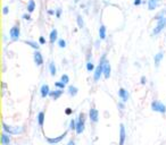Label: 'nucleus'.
<instances>
[{
	"instance_id": "c85d7f7f",
	"label": "nucleus",
	"mask_w": 166,
	"mask_h": 145,
	"mask_svg": "<svg viewBox=\"0 0 166 145\" xmlns=\"http://www.w3.org/2000/svg\"><path fill=\"white\" fill-rule=\"evenodd\" d=\"M93 69H95V65H93L91 61H88V63H86V70H88V72H92Z\"/></svg>"
},
{
	"instance_id": "2f4dec72",
	"label": "nucleus",
	"mask_w": 166,
	"mask_h": 145,
	"mask_svg": "<svg viewBox=\"0 0 166 145\" xmlns=\"http://www.w3.org/2000/svg\"><path fill=\"white\" fill-rule=\"evenodd\" d=\"M65 113H66L67 116H70L73 113V109L72 108H66V110H65Z\"/></svg>"
},
{
	"instance_id": "6e6552de",
	"label": "nucleus",
	"mask_w": 166,
	"mask_h": 145,
	"mask_svg": "<svg viewBox=\"0 0 166 145\" xmlns=\"http://www.w3.org/2000/svg\"><path fill=\"white\" fill-rule=\"evenodd\" d=\"M66 135H67V132H64V134H62V135L56 136V137H46V139H47V142L49 143V144L53 145V144H57V143L62 142V141L65 138V136H66Z\"/></svg>"
},
{
	"instance_id": "39448f33",
	"label": "nucleus",
	"mask_w": 166,
	"mask_h": 145,
	"mask_svg": "<svg viewBox=\"0 0 166 145\" xmlns=\"http://www.w3.org/2000/svg\"><path fill=\"white\" fill-rule=\"evenodd\" d=\"M151 110L156 112H159V113H165L166 107L164 106L162 102H159V101H153V102H151Z\"/></svg>"
},
{
	"instance_id": "0eeeda50",
	"label": "nucleus",
	"mask_w": 166,
	"mask_h": 145,
	"mask_svg": "<svg viewBox=\"0 0 166 145\" xmlns=\"http://www.w3.org/2000/svg\"><path fill=\"white\" fill-rule=\"evenodd\" d=\"M101 75H104L103 59H101L100 64L96 67V69H95V74H93V81H95V82H98V81L100 79V77H101Z\"/></svg>"
},
{
	"instance_id": "9d476101",
	"label": "nucleus",
	"mask_w": 166,
	"mask_h": 145,
	"mask_svg": "<svg viewBox=\"0 0 166 145\" xmlns=\"http://www.w3.org/2000/svg\"><path fill=\"white\" fill-rule=\"evenodd\" d=\"M33 59L34 63L37 64V66H41L43 64V57L39 50H35V52L33 53Z\"/></svg>"
},
{
	"instance_id": "e433bc0d",
	"label": "nucleus",
	"mask_w": 166,
	"mask_h": 145,
	"mask_svg": "<svg viewBox=\"0 0 166 145\" xmlns=\"http://www.w3.org/2000/svg\"><path fill=\"white\" fill-rule=\"evenodd\" d=\"M146 83H147V78L145 77V76H142V77H141V84H142V85H145Z\"/></svg>"
},
{
	"instance_id": "1a4fd4ad",
	"label": "nucleus",
	"mask_w": 166,
	"mask_h": 145,
	"mask_svg": "<svg viewBox=\"0 0 166 145\" xmlns=\"http://www.w3.org/2000/svg\"><path fill=\"white\" fill-rule=\"evenodd\" d=\"M89 117H90V120L92 122H98V120H99V112H98V110L95 108L90 109Z\"/></svg>"
},
{
	"instance_id": "412c9836",
	"label": "nucleus",
	"mask_w": 166,
	"mask_h": 145,
	"mask_svg": "<svg viewBox=\"0 0 166 145\" xmlns=\"http://www.w3.org/2000/svg\"><path fill=\"white\" fill-rule=\"evenodd\" d=\"M99 37H100V40L106 39V27L104 26V25H101V26L99 27Z\"/></svg>"
},
{
	"instance_id": "bb28decb",
	"label": "nucleus",
	"mask_w": 166,
	"mask_h": 145,
	"mask_svg": "<svg viewBox=\"0 0 166 145\" xmlns=\"http://www.w3.org/2000/svg\"><path fill=\"white\" fill-rule=\"evenodd\" d=\"M60 81H62L63 83H65V84H68V82H70V77H68V75L64 74V75H62V77H60Z\"/></svg>"
},
{
	"instance_id": "f3484780",
	"label": "nucleus",
	"mask_w": 166,
	"mask_h": 145,
	"mask_svg": "<svg viewBox=\"0 0 166 145\" xmlns=\"http://www.w3.org/2000/svg\"><path fill=\"white\" fill-rule=\"evenodd\" d=\"M164 58V52L163 51H160V52H158L157 55H155V58H154V61H155V66L158 67L159 66L160 61L163 60Z\"/></svg>"
},
{
	"instance_id": "473e14b6",
	"label": "nucleus",
	"mask_w": 166,
	"mask_h": 145,
	"mask_svg": "<svg viewBox=\"0 0 166 145\" xmlns=\"http://www.w3.org/2000/svg\"><path fill=\"white\" fill-rule=\"evenodd\" d=\"M8 11H9V8H8V6H5L2 9V14L3 15H7L8 14Z\"/></svg>"
},
{
	"instance_id": "f03ea898",
	"label": "nucleus",
	"mask_w": 166,
	"mask_h": 145,
	"mask_svg": "<svg viewBox=\"0 0 166 145\" xmlns=\"http://www.w3.org/2000/svg\"><path fill=\"white\" fill-rule=\"evenodd\" d=\"M84 127H85V115L80 113L76 120V129H75L76 134H82L84 132Z\"/></svg>"
},
{
	"instance_id": "c756f323",
	"label": "nucleus",
	"mask_w": 166,
	"mask_h": 145,
	"mask_svg": "<svg viewBox=\"0 0 166 145\" xmlns=\"http://www.w3.org/2000/svg\"><path fill=\"white\" fill-rule=\"evenodd\" d=\"M58 46H59V48H62V49H64L65 46H66V41L63 39H60L59 41H58Z\"/></svg>"
},
{
	"instance_id": "f8f14e48",
	"label": "nucleus",
	"mask_w": 166,
	"mask_h": 145,
	"mask_svg": "<svg viewBox=\"0 0 166 145\" xmlns=\"http://www.w3.org/2000/svg\"><path fill=\"white\" fill-rule=\"evenodd\" d=\"M63 93H64V90L57 89V90H55V91H51V92H50V94H49V96L53 100H55V101H56V100H58L60 96L63 95Z\"/></svg>"
},
{
	"instance_id": "7c9ffc66",
	"label": "nucleus",
	"mask_w": 166,
	"mask_h": 145,
	"mask_svg": "<svg viewBox=\"0 0 166 145\" xmlns=\"http://www.w3.org/2000/svg\"><path fill=\"white\" fill-rule=\"evenodd\" d=\"M62 13H63V11H62V9H60V8L56 9V17H57V18H60V16H62Z\"/></svg>"
},
{
	"instance_id": "20e7f679",
	"label": "nucleus",
	"mask_w": 166,
	"mask_h": 145,
	"mask_svg": "<svg viewBox=\"0 0 166 145\" xmlns=\"http://www.w3.org/2000/svg\"><path fill=\"white\" fill-rule=\"evenodd\" d=\"M9 36L12 41H17L21 36V29L18 25H14L9 31Z\"/></svg>"
},
{
	"instance_id": "9b49d317",
	"label": "nucleus",
	"mask_w": 166,
	"mask_h": 145,
	"mask_svg": "<svg viewBox=\"0 0 166 145\" xmlns=\"http://www.w3.org/2000/svg\"><path fill=\"white\" fill-rule=\"evenodd\" d=\"M126 139V132H125V127L123 124H121L120 126V145H124Z\"/></svg>"
},
{
	"instance_id": "4c0bfd02",
	"label": "nucleus",
	"mask_w": 166,
	"mask_h": 145,
	"mask_svg": "<svg viewBox=\"0 0 166 145\" xmlns=\"http://www.w3.org/2000/svg\"><path fill=\"white\" fill-rule=\"evenodd\" d=\"M56 11L55 10H48V15H55Z\"/></svg>"
},
{
	"instance_id": "423d86ee",
	"label": "nucleus",
	"mask_w": 166,
	"mask_h": 145,
	"mask_svg": "<svg viewBox=\"0 0 166 145\" xmlns=\"http://www.w3.org/2000/svg\"><path fill=\"white\" fill-rule=\"evenodd\" d=\"M103 68H104V77L108 79L110 77V72H112V68H110V64L108 60L105 59V56L103 57Z\"/></svg>"
},
{
	"instance_id": "cd10ccee",
	"label": "nucleus",
	"mask_w": 166,
	"mask_h": 145,
	"mask_svg": "<svg viewBox=\"0 0 166 145\" xmlns=\"http://www.w3.org/2000/svg\"><path fill=\"white\" fill-rule=\"evenodd\" d=\"M70 129L71 130H75L76 129V120H74V119H72L70 121Z\"/></svg>"
},
{
	"instance_id": "72a5a7b5",
	"label": "nucleus",
	"mask_w": 166,
	"mask_h": 145,
	"mask_svg": "<svg viewBox=\"0 0 166 145\" xmlns=\"http://www.w3.org/2000/svg\"><path fill=\"white\" fill-rule=\"evenodd\" d=\"M39 43H40V44H46V39H44L43 36H40V37H39Z\"/></svg>"
},
{
	"instance_id": "393cba45",
	"label": "nucleus",
	"mask_w": 166,
	"mask_h": 145,
	"mask_svg": "<svg viewBox=\"0 0 166 145\" xmlns=\"http://www.w3.org/2000/svg\"><path fill=\"white\" fill-rule=\"evenodd\" d=\"M76 22H77V25H79V27H80V29H83V27H84V20H83V18H82V16H81V15H77Z\"/></svg>"
},
{
	"instance_id": "58836bf2",
	"label": "nucleus",
	"mask_w": 166,
	"mask_h": 145,
	"mask_svg": "<svg viewBox=\"0 0 166 145\" xmlns=\"http://www.w3.org/2000/svg\"><path fill=\"white\" fill-rule=\"evenodd\" d=\"M66 145H75V142H74V139H71L70 142L67 143Z\"/></svg>"
},
{
	"instance_id": "4be33fe9",
	"label": "nucleus",
	"mask_w": 166,
	"mask_h": 145,
	"mask_svg": "<svg viewBox=\"0 0 166 145\" xmlns=\"http://www.w3.org/2000/svg\"><path fill=\"white\" fill-rule=\"evenodd\" d=\"M25 43H26L27 46H30L31 48H33L34 50H39V48H40V46H39V43L35 42V41H25Z\"/></svg>"
},
{
	"instance_id": "f257e3e1",
	"label": "nucleus",
	"mask_w": 166,
	"mask_h": 145,
	"mask_svg": "<svg viewBox=\"0 0 166 145\" xmlns=\"http://www.w3.org/2000/svg\"><path fill=\"white\" fill-rule=\"evenodd\" d=\"M2 130L8 133L9 135H18L24 132V128L21 126H10L7 125L6 122H2Z\"/></svg>"
},
{
	"instance_id": "7ed1b4c3",
	"label": "nucleus",
	"mask_w": 166,
	"mask_h": 145,
	"mask_svg": "<svg viewBox=\"0 0 166 145\" xmlns=\"http://www.w3.org/2000/svg\"><path fill=\"white\" fill-rule=\"evenodd\" d=\"M165 27H166V16L164 17V18H162V20H158L156 27H155L153 31V35H158Z\"/></svg>"
},
{
	"instance_id": "6ab92c4d",
	"label": "nucleus",
	"mask_w": 166,
	"mask_h": 145,
	"mask_svg": "<svg viewBox=\"0 0 166 145\" xmlns=\"http://www.w3.org/2000/svg\"><path fill=\"white\" fill-rule=\"evenodd\" d=\"M38 124L40 127H42L43 124H44V112L40 111L38 113Z\"/></svg>"
},
{
	"instance_id": "dca6fc26",
	"label": "nucleus",
	"mask_w": 166,
	"mask_h": 145,
	"mask_svg": "<svg viewBox=\"0 0 166 145\" xmlns=\"http://www.w3.org/2000/svg\"><path fill=\"white\" fill-rule=\"evenodd\" d=\"M158 6H159V0H148V9L150 11L157 9Z\"/></svg>"
},
{
	"instance_id": "4468645a",
	"label": "nucleus",
	"mask_w": 166,
	"mask_h": 145,
	"mask_svg": "<svg viewBox=\"0 0 166 145\" xmlns=\"http://www.w3.org/2000/svg\"><path fill=\"white\" fill-rule=\"evenodd\" d=\"M50 89H49V85L48 84H43L42 86H41V89H40V94L42 98H47V96H49L50 94Z\"/></svg>"
},
{
	"instance_id": "f704fd0d",
	"label": "nucleus",
	"mask_w": 166,
	"mask_h": 145,
	"mask_svg": "<svg viewBox=\"0 0 166 145\" xmlns=\"http://www.w3.org/2000/svg\"><path fill=\"white\" fill-rule=\"evenodd\" d=\"M133 3H134V6H140L142 3V0H134Z\"/></svg>"
},
{
	"instance_id": "c9c22d12",
	"label": "nucleus",
	"mask_w": 166,
	"mask_h": 145,
	"mask_svg": "<svg viewBox=\"0 0 166 145\" xmlns=\"http://www.w3.org/2000/svg\"><path fill=\"white\" fill-rule=\"evenodd\" d=\"M23 18H24L25 20H31L30 14H24V15H23Z\"/></svg>"
},
{
	"instance_id": "ddd939ff",
	"label": "nucleus",
	"mask_w": 166,
	"mask_h": 145,
	"mask_svg": "<svg viewBox=\"0 0 166 145\" xmlns=\"http://www.w3.org/2000/svg\"><path fill=\"white\" fill-rule=\"evenodd\" d=\"M118 96H120L121 100H122L123 102H127V100H129V98H130L129 92H127L125 89H120V90H118Z\"/></svg>"
},
{
	"instance_id": "a211bd4d",
	"label": "nucleus",
	"mask_w": 166,
	"mask_h": 145,
	"mask_svg": "<svg viewBox=\"0 0 166 145\" xmlns=\"http://www.w3.org/2000/svg\"><path fill=\"white\" fill-rule=\"evenodd\" d=\"M57 36H58V31H57L56 29H53V30L50 32V35H49L50 43H55V41L57 40Z\"/></svg>"
},
{
	"instance_id": "b1692460",
	"label": "nucleus",
	"mask_w": 166,
	"mask_h": 145,
	"mask_svg": "<svg viewBox=\"0 0 166 145\" xmlns=\"http://www.w3.org/2000/svg\"><path fill=\"white\" fill-rule=\"evenodd\" d=\"M49 70H50V75L51 76H55L57 74V68L56 66H55V63H51L49 64Z\"/></svg>"
},
{
	"instance_id": "5701e85b",
	"label": "nucleus",
	"mask_w": 166,
	"mask_h": 145,
	"mask_svg": "<svg viewBox=\"0 0 166 145\" xmlns=\"http://www.w3.org/2000/svg\"><path fill=\"white\" fill-rule=\"evenodd\" d=\"M77 92H79V90H77V87H75V86H68V94H70L71 96H75L77 94Z\"/></svg>"
},
{
	"instance_id": "a878e982",
	"label": "nucleus",
	"mask_w": 166,
	"mask_h": 145,
	"mask_svg": "<svg viewBox=\"0 0 166 145\" xmlns=\"http://www.w3.org/2000/svg\"><path fill=\"white\" fill-rule=\"evenodd\" d=\"M65 86H66V84H65V83H63L62 81H59V82H56V83H55V87H57V89L64 90V89H65Z\"/></svg>"
},
{
	"instance_id": "aec40b11",
	"label": "nucleus",
	"mask_w": 166,
	"mask_h": 145,
	"mask_svg": "<svg viewBox=\"0 0 166 145\" xmlns=\"http://www.w3.org/2000/svg\"><path fill=\"white\" fill-rule=\"evenodd\" d=\"M34 9H35V2H34V0H30L27 3V11H29V14H31L33 13Z\"/></svg>"
},
{
	"instance_id": "2eb2a0df",
	"label": "nucleus",
	"mask_w": 166,
	"mask_h": 145,
	"mask_svg": "<svg viewBox=\"0 0 166 145\" xmlns=\"http://www.w3.org/2000/svg\"><path fill=\"white\" fill-rule=\"evenodd\" d=\"M0 141H1V144H2V145H9L10 144V141H12V139H10V135L8 134V133L2 132Z\"/></svg>"
}]
</instances>
